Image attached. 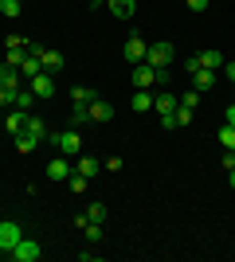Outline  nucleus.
I'll use <instances>...</instances> for the list:
<instances>
[{
  "label": "nucleus",
  "mask_w": 235,
  "mask_h": 262,
  "mask_svg": "<svg viewBox=\"0 0 235 262\" xmlns=\"http://www.w3.org/2000/svg\"><path fill=\"white\" fill-rule=\"evenodd\" d=\"M102 168H106V172H122L125 161H122V157H106V161H102Z\"/></svg>",
  "instance_id": "31"
},
{
  "label": "nucleus",
  "mask_w": 235,
  "mask_h": 262,
  "mask_svg": "<svg viewBox=\"0 0 235 262\" xmlns=\"http://www.w3.org/2000/svg\"><path fill=\"white\" fill-rule=\"evenodd\" d=\"M184 71H188V75H196V71H200V55H192V59H184Z\"/></svg>",
  "instance_id": "34"
},
{
  "label": "nucleus",
  "mask_w": 235,
  "mask_h": 262,
  "mask_svg": "<svg viewBox=\"0 0 235 262\" xmlns=\"http://www.w3.org/2000/svg\"><path fill=\"white\" fill-rule=\"evenodd\" d=\"M227 184H231V188H235V168H227Z\"/></svg>",
  "instance_id": "39"
},
{
  "label": "nucleus",
  "mask_w": 235,
  "mask_h": 262,
  "mask_svg": "<svg viewBox=\"0 0 235 262\" xmlns=\"http://www.w3.org/2000/svg\"><path fill=\"white\" fill-rule=\"evenodd\" d=\"M224 71H227V78L235 82V63H224Z\"/></svg>",
  "instance_id": "38"
},
{
  "label": "nucleus",
  "mask_w": 235,
  "mask_h": 262,
  "mask_svg": "<svg viewBox=\"0 0 235 262\" xmlns=\"http://www.w3.org/2000/svg\"><path fill=\"white\" fill-rule=\"evenodd\" d=\"M82 215H87V223H102V219H106V204H90Z\"/></svg>",
  "instance_id": "26"
},
{
  "label": "nucleus",
  "mask_w": 235,
  "mask_h": 262,
  "mask_svg": "<svg viewBox=\"0 0 235 262\" xmlns=\"http://www.w3.org/2000/svg\"><path fill=\"white\" fill-rule=\"evenodd\" d=\"M63 63H67V59H63V51H44V55H39V67H44L47 75H59V71H63Z\"/></svg>",
  "instance_id": "11"
},
{
  "label": "nucleus",
  "mask_w": 235,
  "mask_h": 262,
  "mask_svg": "<svg viewBox=\"0 0 235 262\" xmlns=\"http://www.w3.org/2000/svg\"><path fill=\"white\" fill-rule=\"evenodd\" d=\"M192 114H196V110H188V106H177V114H173V118H177V125H188V121H192Z\"/></svg>",
  "instance_id": "32"
},
{
  "label": "nucleus",
  "mask_w": 235,
  "mask_h": 262,
  "mask_svg": "<svg viewBox=\"0 0 235 262\" xmlns=\"http://www.w3.org/2000/svg\"><path fill=\"white\" fill-rule=\"evenodd\" d=\"M71 172H75V168H71V164L63 161V157H55V161L47 164V180H55V184H59V180H67Z\"/></svg>",
  "instance_id": "15"
},
{
  "label": "nucleus",
  "mask_w": 235,
  "mask_h": 262,
  "mask_svg": "<svg viewBox=\"0 0 235 262\" xmlns=\"http://www.w3.org/2000/svg\"><path fill=\"white\" fill-rule=\"evenodd\" d=\"M102 4H106V0H90V8H102Z\"/></svg>",
  "instance_id": "40"
},
{
  "label": "nucleus",
  "mask_w": 235,
  "mask_h": 262,
  "mask_svg": "<svg viewBox=\"0 0 235 262\" xmlns=\"http://www.w3.org/2000/svg\"><path fill=\"white\" fill-rule=\"evenodd\" d=\"M8 254H12L16 262H39V258H44V247H39L35 239H20Z\"/></svg>",
  "instance_id": "3"
},
{
  "label": "nucleus",
  "mask_w": 235,
  "mask_h": 262,
  "mask_svg": "<svg viewBox=\"0 0 235 262\" xmlns=\"http://www.w3.org/2000/svg\"><path fill=\"white\" fill-rule=\"evenodd\" d=\"M180 106L196 110V106H200V90H184V94H180Z\"/></svg>",
  "instance_id": "29"
},
{
  "label": "nucleus",
  "mask_w": 235,
  "mask_h": 262,
  "mask_svg": "<svg viewBox=\"0 0 235 262\" xmlns=\"http://www.w3.org/2000/svg\"><path fill=\"white\" fill-rule=\"evenodd\" d=\"M94 98H98V94H94V90H87V86H75V90H71V102H82V106H90Z\"/></svg>",
  "instance_id": "25"
},
{
  "label": "nucleus",
  "mask_w": 235,
  "mask_h": 262,
  "mask_svg": "<svg viewBox=\"0 0 235 262\" xmlns=\"http://www.w3.org/2000/svg\"><path fill=\"white\" fill-rule=\"evenodd\" d=\"M24 129L32 133V137H39V141H47V121H44V118L28 114V118H24Z\"/></svg>",
  "instance_id": "17"
},
{
  "label": "nucleus",
  "mask_w": 235,
  "mask_h": 262,
  "mask_svg": "<svg viewBox=\"0 0 235 262\" xmlns=\"http://www.w3.org/2000/svg\"><path fill=\"white\" fill-rule=\"evenodd\" d=\"M145 51H149V43L141 39V35H130V39H125V47H122L125 63H145Z\"/></svg>",
  "instance_id": "6"
},
{
  "label": "nucleus",
  "mask_w": 235,
  "mask_h": 262,
  "mask_svg": "<svg viewBox=\"0 0 235 262\" xmlns=\"http://www.w3.org/2000/svg\"><path fill=\"white\" fill-rule=\"evenodd\" d=\"M220 145L235 153V125H224V129H220Z\"/></svg>",
  "instance_id": "27"
},
{
  "label": "nucleus",
  "mask_w": 235,
  "mask_h": 262,
  "mask_svg": "<svg viewBox=\"0 0 235 262\" xmlns=\"http://www.w3.org/2000/svg\"><path fill=\"white\" fill-rule=\"evenodd\" d=\"M90 121H98V125L114 121V106H110L106 98H94V102H90Z\"/></svg>",
  "instance_id": "8"
},
{
  "label": "nucleus",
  "mask_w": 235,
  "mask_h": 262,
  "mask_svg": "<svg viewBox=\"0 0 235 262\" xmlns=\"http://www.w3.org/2000/svg\"><path fill=\"white\" fill-rule=\"evenodd\" d=\"M24 118H28V114H24V110H12V114H8V121H4V129H8L12 137H16V133L24 129Z\"/></svg>",
  "instance_id": "23"
},
{
  "label": "nucleus",
  "mask_w": 235,
  "mask_h": 262,
  "mask_svg": "<svg viewBox=\"0 0 235 262\" xmlns=\"http://www.w3.org/2000/svg\"><path fill=\"white\" fill-rule=\"evenodd\" d=\"M224 118H227V125H235V102L227 106V114H224Z\"/></svg>",
  "instance_id": "37"
},
{
  "label": "nucleus",
  "mask_w": 235,
  "mask_h": 262,
  "mask_svg": "<svg viewBox=\"0 0 235 262\" xmlns=\"http://www.w3.org/2000/svg\"><path fill=\"white\" fill-rule=\"evenodd\" d=\"M20 239H24L20 223H16V219H0V251H12Z\"/></svg>",
  "instance_id": "4"
},
{
  "label": "nucleus",
  "mask_w": 235,
  "mask_h": 262,
  "mask_svg": "<svg viewBox=\"0 0 235 262\" xmlns=\"http://www.w3.org/2000/svg\"><path fill=\"white\" fill-rule=\"evenodd\" d=\"M12 141H16V149H20V153H32L35 145H39V137H32V133H28V129H20V133H16V137H12Z\"/></svg>",
  "instance_id": "20"
},
{
  "label": "nucleus",
  "mask_w": 235,
  "mask_h": 262,
  "mask_svg": "<svg viewBox=\"0 0 235 262\" xmlns=\"http://www.w3.org/2000/svg\"><path fill=\"white\" fill-rule=\"evenodd\" d=\"M177 106H180V94H157L153 98V110L165 118V114H177Z\"/></svg>",
  "instance_id": "12"
},
{
  "label": "nucleus",
  "mask_w": 235,
  "mask_h": 262,
  "mask_svg": "<svg viewBox=\"0 0 235 262\" xmlns=\"http://www.w3.org/2000/svg\"><path fill=\"white\" fill-rule=\"evenodd\" d=\"M0 86H4V90H20V86H24V75L16 71V67L0 63Z\"/></svg>",
  "instance_id": "9"
},
{
  "label": "nucleus",
  "mask_w": 235,
  "mask_h": 262,
  "mask_svg": "<svg viewBox=\"0 0 235 262\" xmlns=\"http://www.w3.org/2000/svg\"><path fill=\"white\" fill-rule=\"evenodd\" d=\"M39 71H44V67H39V55H24V63H20V75H24V78H35Z\"/></svg>",
  "instance_id": "19"
},
{
  "label": "nucleus",
  "mask_w": 235,
  "mask_h": 262,
  "mask_svg": "<svg viewBox=\"0 0 235 262\" xmlns=\"http://www.w3.org/2000/svg\"><path fill=\"white\" fill-rule=\"evenodd\" d=\"M200 67H208V71H216V67H224V55L216 51V47H208V51H200Z\"/></svg>",
  "instance_id": "21"
},
{
  "label": "nucleus",
  "mask_w": 235,
  "mask_h": 262,
  "mask_svg": "<svg viewBox=\"0 0 235 262\" xmlns=\"http://www.w3.org/2000/svg\"><path fill=\"white\" fill-rule=\"evenodd\" d=\"M4 47H8V51H28V43H24V35H8V43H4Z\"/></svg>",
  "instance_id": "33"
},
{
  "label": "nucleus",
  "mask_w": 235,
  "mask_h": 262,
  "mask_svg": "<svg viewBox=\"0 0 235 262\" xmlns=\"http://www.w3.org/2000/svg\"><path fill=\"white\" fill-rule=\"evenodd\" d=\"M106 8H110L118 20H130V16L137 12V0H106Z\"/></svg>",
  "instance_id": "14"
},
{
  "label": "nucleus",
  "mask_w": 235,
  "mask_h": 262,
  "mask_svg": "<svg viewBox=\"0 0 235 262\" xmlns=\"http://www.w3.org/2000/svg\"><path fill=\"white\" fill-rule=\"evenodd\" d=\"M153 82H157V67L137 63V67H134V86H137V90H149Z\"/></svg>",
  "instance_id": "7"
},
{
  "label": "nucleus",
  "mask_w": 235,
  "mask_h": 262,
  "mask_svg": "<svg viewBox=\"0 0 235 262\" xmlns=\"http://www.w3.org/2000/svg\"><path fill=\"white\" fill-rule=\"evenodd\" d=\"M47 141L55 145L63 157H78L82 153V137H78V129H63V133H47Z\"/></svg>",
  "instance_id": "1"
},
{
  "label": "nucleus",
  "mask_w": 235,
  "mask_h": 262,
  "mask_svg": "<svg viewBox=\"0 0 235 262\" xmlns=\"http://www.w3.org/2000/svg\"><path fill=\"white\" fill-rule=\"evenodd\" d=\"M4 106H12V90L0 86V110H4Z\"/></svg>",
  "instance_id": "36"
},
{
  "label": "nucleus",
  "mask_w": 235,
  "mask_h": 262,
  "mask_svg": "<svg viewBox=\"0 0 235 262\" xmlns=\"http://www.w3.org/2000/svg\"><path fill=\"white\" fill-rule=\"evenodd\" d=\"M173 59H177V47L165 43V39H161V43H149V51H145V63H149V67H157V71H165Z\"/></svg>",
  "instance_id": "2"
},
{
  "label": "nucleus",
  "mask_w": 235,
  "mask_h": 262,
  "mask_svg": "<svg viewBox=\"0 0 235 262\" xmlns=\"http://www.w3.org/2000/svg\"><path fill=\"white\" fill-rule=\"evenodd\" d=\"M130 110H134V114H149V110H153V94H149V90H137L134 98H130Z\"/></svg>",
  "instance_id": "18"
},
{
  "label": "nucleus",
  "mask_w": 235,
  "mask_h": 262,
  "mask_svg": "<svg viewBox=\"0 0 235 262\" xmlns=\"http://www.w3.org/2000/svg\"><path fill=\"white\" fill-rule=\"evenodd\" d=\"M188 4V12H208V0H184Z\"/></svg>",
  "instance_id": "35"
},
{
  "label": "nucleus",
  "mask_w": 235,
  "mask_h": 262,
  "mask_svg": "<svg viewBox=\"0 0 235 262\" xmlns=\"http://www.w3.org/2000/svg\"><path fill=\"white\" fill-rule=\"evenodd\" d=\"M87 243H102V223H87Z\"/></svg>",
  "instance_id": "30"
},
{
  "label": "nucleus",
  "mask_w": 235,
  "mask_h": 262,
  "mask_svg": "<svg viewBox=\"0 0 235 262\" xmlns=\"http://www.w3.org/2000/svg\"><path fill=\"white\" fill-rule=\"evenodd\" d=\"M32 102H35V94H32L28 86L12 90V110H24V114H32Z\"/></svg>",
  "instance_id": "16"
},
{
  "label": "nucleus",
  "mask_w": 235,
  "mask_h": 262,
  "mask_svg": "<svg viewBox=\"0 0 235 262\" xmlns=\"http://www.w3.org/2000/svg\"><path fill=\"white\" fill-rule=\"evenodd\" d=\"M75 172H82V176L90 180V176H98V172H102V161H98V157H82V153H78V161H75Z\"/></svg>",
  "instance_id": "13"
},
{
  "label": "nucleus",
  "mask_w": 235,
  "mask_h": 262,
  "mask_svg": "<svg viewBox=\"0 0 235 262\" xmlns=\"http://www.w3.org/2000/svg\"><path fill=\"white\" fill-rule=\"evenodd\" d=\"M192 90H200V94H208V90H216V71H208V67H200V71L192 75Z\"/></svg>",
  "instance_id": "10"
},
{
  "label": "nucleus",
  "mask_w": 235,
  "mask_h": 262,
  "mask_svg": "<svg viewBox=\"0 0 235 262\" xmlns=\"http://www.w3.org/2000/svg\"><path fill=\"white\" fill-rule=\"evenodd\" d=\"M71 125H90V106H82V102H75V110H71Z\"/></svg>",
  "instance_id": "22"
},
{
  "label": "nucleus",
  "mask_w": 235,
  "mask_h": 262,
  "mask_svg": "<svg viewBox=\"0 0 235 262\" xmlns=\"http://www.w3.org/2000/svg\"><path fill=\"white\" fill-rule=\"evenodd\" d=\"M67 188H71V192H87V176H82V172H71L67 176Z\"/></svg>",
  "instance_id": "28"
},
{
  "label": "nucleus",
  "mask_w": 235,
  "mask_h": 262,
  "mask_svg": "<svg viewBox=\"0 0 235 262\" xmlns=\"http://www.w3.org/2000/svg\"><path fill=\"white\" fill-rule=\"evenodd\" d=\"M28 90H32L35 98H51V94H55V75H47V71H39L35 78H28Z\"/></svg>",
  "instance_id": "5"
},
{
  "label": "nucleus",
  "mask_w": 235,
  "mask_h": 262,
  "mask_svg": "<svg viewBox=\"0 0 235 262\" xmlns=\"http://www.w3.org/2000/svg\"><path fill=\"white\" fill-rule=\"evenodd\" d=\"M24 12V0H0V16H8V20H16Z\"/></svg>",
  "instance_id": "24"
}]
</instances>
